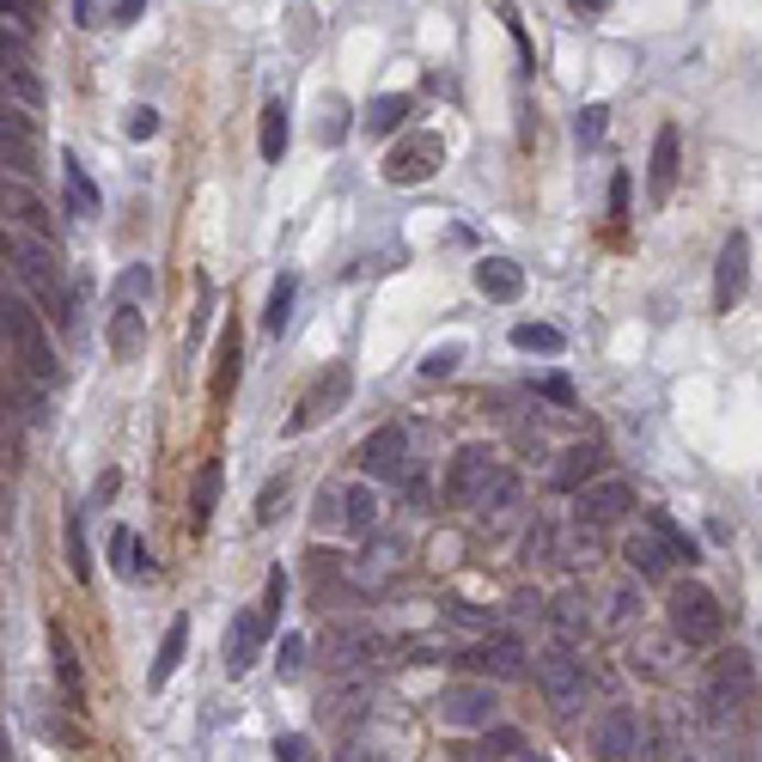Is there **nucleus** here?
<instances>
[{"label": "nucleus", "mask_w": 762, "mask_h": 762, "mask_svg": "<svg viewBox=\"0 0 762 762\" xmlns=\"http://www.w3.org/2000/svg\"><path fill=\"white\" fill-rule=\"evenodd\" d=\"M287 610V567H269V586H263V617L275 629V617Z\"/></svg>", "instance_id": "nucleus-45"}, {"label": "nucleus", "mask_w": 762, "mask_h": 762, "mask_svg": "<svg viewBox=\"0 0 762 762\" xmlns=\"http://www.w3.org/2000/svg\"><path fill=\"white\" fill-rule=\"evenodd\" d=\"M98 19H105V0H74V25H86V31H92Z\"/></svg>", "instance_id": "nucleus-53"}, {"label": "nucleus", "mask_w": 762, "mask_h": 762, "mask_svg": "<svg viewBox=\"0 0 762 762\" xmlns=\"http://www.w3.org/2000/svg\"><path fill=\"white\" fill-rule=\"evenodd\" d=\"M446 617L458 622V629H488V617H482V610H470V605H451Z\"/></svg>", "instance_id": "nucleus-55"}, {"label": "nucleus", "mask_w": 762, "mask_h": 762, "mask_svg": "<svg viewBox=\"0 0 762 762\" xmlns=\"http://www.w3.org/2000/svg\"><path fill=\"white\" fill-rule=\"evenodd\" d=\"M110 574H117V579H141V574H146V562H141V537H134L129 525L110 531Z\"/></svg>", "instance_id": "nucleus-33"}, {"label": "nucleus", "mask_w": 762, "mask_h": 762, "mask_svg": "<svg viewBox=\"0 0 762 762\" xmlns=\"http://www.w3.org/2000/svg\"><path fill=\"white\" fill-rule=\"evenodd\" d=\"M122 129H129V141H153V134H159V110L153 105H134Z\"/></svg>", "instance_id": "nucleus-48"}, {"label": "nucleus", "mask_w": 762, "mask_h": 762, "mask_svg": "<svg viewBox=\"0 0 762 762\" xmlns=\"http://www.w3.org/2000/svg\"><path fill=\"white\" fill-rule=\"evenodd\" d=\"M677 165H684V141H677V129H658L653 134V165H646V196H653V208H665L671 189H677Z\"/></svg>", "instance_id": "nucleus-15"}, {"label": "nucleus", "mask_w": 762, "mask_h": 762, "mask_svg": "<svg viewBox=\"0 0 762 762\" xmlns=\"http://www.w3.org/2000/svg\"><path fill=\"white\" fill-rule=\"evenodd\" d=\"M513 348L519 355H562L567 336L555 324H513Z\"/></svg>", "instance_id": "nucleus-38"}, {"label": "nucleus", "mask_w": 762, "mask_h": 762, "mask_svg": "<svg viewBox=\"0 0 762 762\" xmlns=\"http://www.w3.org/2000/svg\"><path fill=\"white\" fill-rule=\"evenodd\" d=\"M409 110H415V98H409V92H379V98L367 105V122H360V129H367V134H379V141H384L391 129H403V117H409Z\"/></svg>", "instance_id": "nucleus-29"}, {"label": "nucleus", "mask_w": 762, "mask_h": 762, "mask_svg": "<svg viewBox=\"0 0 762 762\" xmlns=\"http://www.w3.org/2000/svg\"><path fill=\"white\" fill-rule=\"evenodd\" d=\"M0 208L13 214L25 232H37V238H50V208H43L37 196H31L25 184H13V177H0Z\"/></svg>", "instance_id": "nucleus-22"}, {"label": "nucleus", "mask_w": 762, "mask_h": 762, "mask_svg": "<svg viewBox=\"0 0 762 762\" xmlns=\"http://www.w3.org/2000/svg\"><path fill=\"white\" fill-rule=\"evenodd\" d=\"M458 360H464V348H458V342H446V348H434V355L421 360V379H427V384H439V379H451V372H458Z\"/></svg>", "instance_id": "nucleus-44"}, {"label": "nucleus", "mask_w": 762, "mask_h": 762, "mask_svg": "<svg viewBox=\"0 0 762 762\" xmlns=\"http://www.w3.org/2000/svg\"><path fill=\"white\" fill-rule=\"evenodd\" d=\"M263 641H269V617H263V610L232 617V629H226V677H244V671H257Z\"/></svg>", "instance_id": "nucleus-13"}, {"label": "nucleus", "mask_w": 762, "mask_h": 762, "mask_svg": "<svg viewBox=\"0 0 762 762\" xmlns=\"http://www.w3.org/2000/svg\"><path fill=\"white\" fill-rule=\"evenodd\" d=\"M146 13V0H117V13H110V25H134V19Z\"/></svg>", "instance_id": "nucleus-56"}, {"label": "nucleus", "mask_w": 762, "mask_h": 762, "mask_svg": "<svg viewBox=\"0 0 762 762\" xmlns=\"http://www.w3.org/2000/svg\"><path fill=\"white\" fill-rule=\"evenodd\" d=\"M275 671H281V677H287V684H293V677H300V671H305V641H300V634H287V641H281L275 646Z\"/></svg>", "instance_id": "nucleus-46"}, {"label": "nucleus", "mask_w": 762, "mask_h": 762, "mask_svg": "<svg viewBox=\"0 0 762 762\" xmlns=\"http://www.w3.org/2000/svg\"><path fill=\"white\" fill-rule=\"evenodd\" d=\"M646 525H653L658 531V537H665V549H671V562H701V549H696V537H689V531L684 525H677V519H671V513H658V507H653V513H646Z\"/></svg>", "instance_id": "nucleus-35"}, {"label": "nucleus", "mask_w": 762, "mask_h": 762, "mask_svg": "<svg viewBox=\"0 0 762 762\" xmlns=\"http://www.w3.org/2000/svg\"><path fill=\"white\" fill-rule=\"evenodd\" d=\"M257 153H263L269 165H275V159L287 153V105H281V98H269V105H263V129H257Z\"/></svg>", "instance_id": "nucleus-32"}, {"label": "nucleus", "mask_w": 762, "mask_h": 762, "mask_svg": "<svg viewBox=\"0 0 762 762\" xmlns=\"http://www.w3.org/2000/svg\"><path fill=\"white\" fill-rule=\"evenodd\" d=\"M605 122H610L605 105H586V110L574 117V141H579V146H598V141H605Z\"/></svg>", "instance_id": "nucleus-43"}, {"label": "nucleus", "mask_w": 762, "mask_h": 762, "mask_svg": "<svg viewBox=\"0 0 762 762\" xmlns=\"http://www.w3.org/2000/svg\"><path fill=\"white\" fill-rule=\"evenodd\" d=\"M214 507H220V464H202L196 488H189V531H208Z\"/></svg>", "instance_id": "nucleus-28"}, {"label": "nucleus", "mask_w": 762, "mask_h": 762, "mask_svg": "<svg viewBox=\"0 0 762 762\" xmlns=\"http://www.w3.org/2000/svg\"><path fill=\"white\" fill-rule=\"evenodd\" d=\"M641 744H646V732H641V714L634 708H610L605 720H598V756L605 762L641 756Z\"/></svg>", "instance_id": "nucleus-14"}, {"label": "nucleus", "mask_w": 762, "mask_h": 762, "mask_svg": "<svg viewBox=\"0 0 762 762\" xmlns=\"http://www.w3.org/2000/svg\"><path fill=\"white\" fill-rule=\"evenodd\" d=\"M184 646H189V617H172V629H165V641H159L153 671H146V684H153V689L172 684V671L184 665Z\"/></svg>", "instance_id": "nucleus-25"}, {"label": "nucleus", "mask_w": 762, "mask_h": 762, "mask_svg": "<svg viewBox=\"0 0 762 762\" xmlns=\"http://www.w3.org/2000/svg\"><path fill=\"white\" fill-rule=\"evenodd\" d=\"M598 470H605V451H598V446H567L562 458H555L549 482L562 488V494H574V488H586Z\"/></svg>", "instance_id": "nucleus-18"}, {"label": "nucleus", "mask_w": 762, "mask_h": 762, "mask_svg": "<svg viewBox=\"0 0 762 762\" xmlns=\"http://www.w3.org/2000/svg\"><path fill=\"white\" fill-rule=\"evenodd\" d=\"M574 7H579V13H605L610 0H574Z\"/></svg>", "instance_id": "nucleus-58"}, {"label": "nucleus", "mask_w": 762, "mask_h": 762, "mask_svg": "<svg viewBox=\"0 0 762 762\" xmlns=\"http://www.w3.org/2000/svg\"><path fill=\"white\" fill-rule=\"evenodd\" d=\"M372 653H384L379 629H336V641H329V658H336V671H355V665H367Z\"/></svg>", "instance_id": "nucleus-24"}, {"label": "nucleus", "mask_w": 762, "mask_h": 762, "mask_svg": "<svg viewBox=\"0 0 762 762\" xmlns=\"http://www.w3.org/2000/svg\"><path fill=\"white\" fill-rule=\"evenodd\" d=\"M13 756V738H7V726H0V762Z\"/></svg>", "instance_id": "nucleus-59"}, {"label": "nucleus", "mask_w": 762, "mask_h": 762, "mask_svg": "<svg viewBox=\"0 0 762 762\" xmlns=\"http://www.w3.org/2000/svg\"><path fill=\"white\" fill-rule=\"evenodd\" d=\"M634 610H641V591H634V586H622L617 598H610V617H617V622H629Z\"/></svg>", "instance_id": "nucleus-51"}, {"label": "nucleus", "mask_w": 762, "mask_h": 762, "mask_svg": "<svg viewBox=\"0 0 762 762\" xmlns=\"http://www.w3.org/2000/svg\"><path fill=\"white\" fill-rule=\"evenodd\" d=\"M0 165H13L19 177H37V146L25 134V117H7V110H0Z\"/></svg>", "instance_id": "nucleus-20"}, {"label": "nucleus", "mask_w": 762, "mask_h": 762, "mask_svg": "<svg viewBox=\"0 0 762 762\" xmlns=\"http://www.w3.org/2000/svg\"><path fill=\"white\" fill-rule=\"evenodd\" d=\"M0 525H7V494H0Z\"/></svg>", "instance_id": "nucleus-60"}, {"label": "nucleus", "mask_w": 762, "mask_h": 762, "mask_svg": "<svg viewBox=\"0 0 762 762\" xmlns=\"http://www.w3.org/2000/svg\"><path fill=\"white\" fill-rule=\"evenodd\" d=\"M494 470H500V464H494V451H488V446H464L458 458H451V470H446V500H451V507H476Z\"/></svg>", "instance_id": "nucleus-10"}, {"label": "nucleus", "mask_w": 762, "mask_h": 762, "mask_svg": "<svg viewBox=\"0 0 762 762\" xmlns=\"http://www.w3.org/2000/svg\"><path fill=\"white\" fill-rule=\"evenodd\" d=\"M476 293L494 305H513L519 293H525V269L507 263V257H482V263H476Z\"/></svg>", "instance_id": "nucleus-17"}, {"label": "nucleus", "mask_w": 762, "mask_h": 762, "mask_svg": "<svg viewBox=\"0 0 762 762\" xmlns=\"http://www.w3.org/2000/svg\"><path fill=\"white\" fill-rule=\"evenodd\" d=\"M287 494H293V476H287V470H281V476H275V482H269V488H263V494H257V525H275V519H281V513H287Z\"/></svg>", "instance_id": "nucleus-40"}, {"label": "nucleus", "mask_w": 762, "mask_h": 762, "mask_svg": "<svg viewBox=\"0 0 762 762\" xmlns=\"http://www.w3.org/2000/svg\"><path fill=\"white\" fill-rule=\"evenodd\" d=\"M348 396H355V372H348V360H336V367L317 372V384L300 396V409L287 415V427H281V434H287V439H293V434H312L317 421H329L336 409L348 403Z\"/></svg>", "instance_id": "nucleus-5"}, {"label": "nucleus", "mask_w": 762, "mask_h": 762, "mask_svg": "<svg viewBox=\"0 0 762 762\" xmlns=\"http://www.w3.org/2000/svg\"><path fill=\"white\" fill-rule=\"evenodd\" d=\"M549 622L562 629V641H586V634H591V610H586V598H579V591H562V598L549 605Z\"/></svg>", "instance_id": "nucleus-30"}, {"label": "nucleus", "mask_w": 762, "mask_h": 762, "mask_svg": "<svg viewBox=\"0 0 762 762\" xmlns=\"http://www.w3.org/2000/svg\"><path fill=\"white\" fill-rule=\"evenodd\" d=\"M293 300H300V281H293V275H281L275 287H269V305H263V336H281V329H287Z\"/></svg>", "instance_id": "nucleus-36"}, {"label": "nucleus", "mask_w": 762, "mask_h": 762, "mask_svg": "<svg viewBox=\"0 0 762 762\" xmlns=\"http://www.w3.org/2000/svg\"><path fill=\"white\" fill-rule=\"evenodd\" d=\"M50 658H55V677H62V696L74 708H86V677H79V658H74V641L62 629H50Z\"/></svg>", "instance_id": "nucleus-27"}, {"label": "nucleus", "mask_w": 762, "mask_h": 762, "mask_svg": "<svg viewBox=\"0 0 762 762\" xmlns=\"http://www.w3.org/2000/svg\"><path fill=\"white\" fill-rule=\"evenodd\" d=\"M482 750H476V756H531L525 750V732H519V726H482Z\"/></svg>", "instance_id": "nucleus-39"}, {"label": "nucleus", "mask_w": 762, "mask_h": 762, "mask_svg": "<svg viewBox=\"0 0 762 762\" xmlns=\"http://www.w3.org/2000/svg\"><path fill=\"white\" fill-rule=\"evenodd\" d=\"M238 355H244V336H238V324H226V336H220V367H214V396H232V384H238Z\"/></svg>", "instance_id": "nucleus-37"}, {"label": "nucleus", "mask_w": 762, "mask_h": 762, "mask_svg": "<svg viewBox=\"0 0 762 762\" xmlns=\"http://www.w3.org/2000/svg\"><path fill=\"white\" fill-rule=\"evenodd\" d=\"M7 79H13V92H19V98H25V105H31V110H37V105H43V79H37V74H31V62H25V67H7Z\"/></svg>", "instance_id": "nucleus-47"}, {"label": "nucleus", "mask_w": 762, "mask_h": 762, "mask_svg": "<svg viewBox=\"0 0 762 762\" xmlns=\"http://www.w3.org/2000/svg\"><path fill=\"white\" fill-rule=\"evenodd\" d=\"M62 184H67V214H74V220H92L98 214V184L86 177V165H79L74 153H62Z\"/></svg>", "instance_id": "nucleus-26"}, {"label": "nucleus", "mask_w": 762, "mask_h": 762, "mask_svg": "<svg viewBox=\"0 0 762 762\" xmlns=\"http://www.w3.org/2000/svg\"><path fill=\"white\" fill-rule=\"evenodd\" d=\"M439 720L470 732V726H488L494 720V689L488 684H446L439 689Z\"/></svg>", "instance_id": "nucleus-12"}, {"label": "nucleus", "mask_w": 762, "mask_h": 762, "mask_svg": "<svg viewBox=\"0 0 762 762\" xmlns=\"http://www.w3.org/2000/svg\"><path fill=\"white\" fill-rule=\"evenodd\" d=\"M275 756H281V762H305V756H312V738H305V732L275 738Z\"/></svg>", "instance_id": "nucleus-50"}, {"label": "nucleus", "mask_w": 762, "mask_h": 762, "mask_svg": "<svg viewBox=\"0 0 762 762\" xmlns=\"http://www.w3.org/2000/svg\"><path fill=\"white\" fill-rule=\"evenodd\" d=\"M537 391H543V396H549V403H562V409H574V384H567V379H543V384H537Z\"/></svg>", "instance_id": "nucleus-54"}, {"label": "nucleus", "mask_w": 762, "mask_h": 762, "mask_svg": "<svg viewBox=\"0 0 762 762\" xmlns=\"http://www.w3.org/2000/svg\"><path fill=\"white\" fill-rule=\"evenodd\" d=\"M750 287V238L732 232L720 244V263H714V312H732Z\"/></svg>", "instance_id": "nucleus-11"}, {"label": "nucleus", "mask_w": 762, "mask_h": 762, "mask_svg": "<svg viewBox=\"0 0 762 762\" xmlns=\"http://www.w3.org/2000/svg\"><path fill=\"white\" fill-rule=\"evenodd\" d=\"M476 665H482V677H494V684H519L531 671V658L513 634H482V641H476Z\"/></svg>", "instance_id": "nucleus-16"}, {"label": "nucleus", "mask_w": 762, "mask_h": 762, "mask_svg": "<svg viewBox=\"0 0 762 762\" xmlns=\"http://www.w3.org/2000/svg\"><path fill=\"white\" fill-rule=\"evenodd\" d=\"M348 117H355V110H348L342 98H324V122H317V141H324V146H342V141H348Z\"/></svg>", "instance_id": "nucleus-42"}, {"label": "nucleus", "mask_w": 762, "mask_h": 762, "mask_svg": "<svg viewBox=\"0 0 762 762\" xmlns=\"http://www.w3.org/2000/svg\"><path fill=\"white\" fill-rule=\"evenodd\" d=\"M141 348H146V312H141V305H122L117 300V312H110V355L134 360Z\"/></svg>", "instance_id": "nucleus-21"}, {"label": "nucleus", "mask_w": 762, "mask_h": 762, "mask_svg": "<svg viewBox=\"0 0 762 762\" xmlns=\"http://www.w3.org/2000/svg\"><path fill=\"white\" fill-rule=\"evenodd\" d=\"M634 507V488L622 482V476H591L586 488H574V519H579V531H598V525H617L622 513Z\"/></svg>", "instance_id": "nucleus-8"}, {"label": "nucleus", "mask_w": 762, "mask_h": 762, "mask_svg": "<svg viewBox=\"0 0 762 762\" xmlns=\"http://www.w3.org/2000/svg\"><path fill=\"white\" fill-rule=\"evenodd\" d=\"M708 701H714V720H750L762 701L756 689V665H750V653H720L708 671Z\"/></svg>", "instance_id": "nucleus-3"}, {"label": "nucleus", "mask_w": 762, "mask_h": 762, "mask_svg": "<svg viewBox=\"0 0 762 762\" xmlns=\"http://www.w3.org/2000/svg\"><path fill=\"white\" fill-rule=\"evenodd\" d=\"M13 269H19V281L31 287V300H37L62 329H74V293H67V275H62V263H55L50 238H37V232L19 238V244H13Z\"/></svg>", "instance_id": "nucleus-1"}, {"label": "nucleus", "mask_w": 762, "mask_h": 762, "mask_svg": "<svg viewBox=\"0 0 762 762\" xmlns=\"http://www.w3.org/2000/svg\"><path fill=\"white\" fill-rule=\"evenodd\" d=\"M519 494H525V482H519L513 470H494L488 476V488H482V500H476V507H482L488 519H507L519 507Z\"/></svg>", "instance_id": "nucleus-31"}, {"label": "nucleus", "mask_w": 762, "mask_h": 762, "mask_svg": "<svg viewBox=\"0 0 762 762\" xmlns=\"http://www.w3.org/2000/svg\"><path fill=\"white\" fill-rule=\"evenodd\" d=\"M379 525V488L372 482H348L342 488V531L348 537H367Z\"/></svg>", "instance_id": "nucleus-23"}, {"label": "nucleus", "mask_w": 762, "mask_h": 762, "mask_svg": "<svg viewBox=\"0 0 762 762\" xmlns=\"http://www.w3.org/2000/svg\"><path fill=\"white\" fill-rule=\"evenodd\" d=\"M360 470H367L372 482H403V470H409V427H396V421L372 427L367 446H360Z\"/></svg>", "instance_id": "nucleus-9"}, {"label": "nucleus", "mask_w": 762, "mask_h": 762, "mask_svg": "<svg viewBox=\"0 0 762 762\" xmlns=\"http://www.w3.org/2000/svg\"><path fill=\"white\" fill-rule=\"evenodd\" d=\"M549 549H555V531L537 519V525L525 531V562H543V555H549Z\"/></svg>", "instance_id": "nucleus-49"}, {"label": "nucleus", "mask_w": 762, "mask_h": 762, "mask_svg": "<svg viewBox=\"0 0 762 762\" xmlns=\"http://www.w3.org/2000/svg\"><path fill=\"white\" fill-rule=\"evenodd\" d=\"M0 13H7V19H19V25H37V0H0Z\"/></svg>", "instance_id": "nucleus-52"}, {"label": "nucleus", "mask_w": 762, "mask_h": 762, "mask_svg": "<svg viewBox=\"0 0 762 762\" xmlns=\"http://www.w3.org/2000/svg\"><path fill=\"white\" fill-rule=\"evenodd\" d=\"M446 165V141L439 134H409V141H396L391 153H384V184H396V189H415V184H427V177Z\"/></svg>", "instance_id": "nucleus-6"}, {"label": "nucleus", "mask_w": 762, "mask_h": 762, "mask_svg": "<svg viewBox=\"0 0 762 762\" xmlns=\"http://www.w3.org/2000/svg\"><path fill=\"white\" fill-rule=\"evenodd\" d=\"M726 629V610L720 598H714L708 586H696V579H684V586L671 591V634L689 646H714Z\"/></svg>", "instance_id": "nucleus-4"}, {"label": "nucleus", "mask_w": 762, "mask_h": 762, "mask_svg": "<svg viewBox=\"0 0 762 762\" xmlns=\"http://www.w3.org/2000/svg\"><path fill=\"white\" fill-rule=\"evenodd\" d=\"M622 208H629V177H617V184H610V214H617V220H622Z\"/></svg>", "instance_id": "nucleus-57"}, {"label": "nucleus", "mask_w": 762, "mask_h": 762, "mask_svg": "<svg viewBox=\"0 0 762 762\" xmlns=\"http://www.w3.org/2000/svg\"><path fill=\"white\" fill-rule=\"evenodd\" d=\"M62 543H67V574H74L79 586H92V549H86V519L79 513H67Z\"/></svg>", "instance_id": "nucleus-34"}, {"label": "nucleus", "mask_w": 762, "mask_h": 762, "mask_svg": "<svg viewBox=\"0 0 762 762\" xmlns=\"http://www.w3.org/2000/svg\"><path fill=\"white\" fill-rule=\"evenodd\" d=\"M537 684H543V696H549L562 714H574L579 701L591 696V671H586V658H579V653L549 646V653L537 658Z\"/></svg>", "instance_id": "nucleus-7"}, {"label": "nucleus", "mask_w": 762, "mask_h": 762, "mask_svg": "<svg viewBox=\"0 0 762 762\" xmlns=\"http://www.w3.org/2000/svg\"><path fill=\"white\" fill-rule=\"evenodd\" d=\"M622 562H629L641 579H658V574L671 567V549H665V537H658L653 525H641L629 543H622Z\"/></svg>", "instance_id": "nucleus-19"}, {"label": "nucleus", "mask_w": 762, "mask_h": 762, "mask_svg": "<svg viewBox=\"0 0 762 762\" xmlns=\"http://www.w3.org/2000/svg\"><path fill=\"white\" fill-rule=\"evenodd\" d=\"M0 336L19 348V360H25L37 379L55 384V372H62V367H55V355H50V329H43V312H37V305H25L19 293H7V287H0Z\"/></svg>", "instance_id": "nucleus-2"}, {"label": "nucleus", "mask_w": 762, "mask_h": 762, "mask_svg": "<svg viewBox=\"0 0 762 762\" xmlns=\"http://www.w3.org/2000/svg\"><path fill=\"white\" fill-rule=\"evenodd\" d=\"M117 300L122 305H146V300H153V269H146V263L122 269V275H117Z\"/></svg>", "instance_id": "nucleus-41"}]
</instances>
